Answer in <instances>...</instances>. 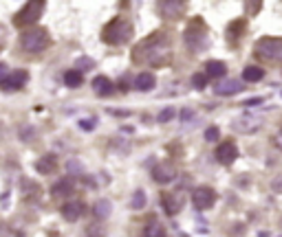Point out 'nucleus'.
I'll return each mask as SVG.
<instances>
[{
	"mask_svg": "<svg viewBox=\"0 0 282 237\" xmlns=\"http://www.w3.org/2000/svg\"><path fill=\"white\" fill-rule=\"evenodd\" d=\"M185 46L192 53H199L203 48H207V27L201 18L190 20L188 29H185Z\"/></svg>",
	"mask_w": 282,
	"mask_h": 237,
	"instance_id": "6",
	"label": "nucleus"
},
{
	"mask_svg": "<svg viewBox=\"0 0 282 237\" xmlns=\"http://www.w3.org/2000/svg\"><path fill=\"white\" fill-rule=\"evenodd\" d=\"M112 82L108 77H104V75H99V77H95L93 79V90H95V95L97 97H108L112 93Z\"/></svg>",
	"mask_w": 282,
	"mask_h": 237,
	"instance_id": "15",
	"label": "nucleus"
},
{
	"mask_svg": "<svg viewBox=\"0 0 282 237\" xmlns=\"http://www.w3.org/2000/svg\"><path fill=\"white\" fill-rule=\"evenodd\" d=\"M20 46L22 51L31 53V55H40L51 46V33L42 27H27V31L20 35Z\"/></svg>",
	"mask_w": 282,
	"mask_h": 237,
	"instance_id": "3",
	"label": "nucleus"
},
{
	"mask_svg": "<svg viewBox=\"0 0 282 237\" xmlns=\"http://www.w3.org/2000/svg\"><path fill=\"white\" fill-rule=\"evenodd\" d=\"M175 114H177L175 108H165L163 112H159V123H167V121L175 117Z\"/></svg>",
	"mask_w": 282,
	"mask_h": 237,
	"instance_id": "27",
	"label": "nucleus"
},
{
	"mask_svg": "<svg viewBox=\"0 0 282 237\" xmlns=\"http://www.w3.org/2000/svg\"><path fill=\"white\" fill-rule=\"evenodd\" d=\"M143 233H146V235H163L165 230H163V226H161L159 222H154V220H152V224H150V226H148L146 230H143Z\"/></svg>",
	"mask_w": 282,
	"mask_h": 237,
	"instance_id": "26",
	"label": "nucleus"
},
{
	"mask_svg": "<svg viewBox=\"0 0 282 237\" xmlns=\"http://www.w3.org/2000/svg\"><path fill=\"white\" fill-rule=\"evenodd\" d=\"M55 167H58V158L53 156V154H46V156H42L38 163H35V169L42 174V176H46V174H51V172H55Z\"/></svg>",
	"mask_w": 282,
	"mask_h": 237,
	"instance_id": "18",
	"label": "nucleus"
},
{
	"mask_svg": "<svg viewBox=\"0 0 282 237\" xmlns=\"http://www.w3.org/2000/svg\"><path fill=\"white\" fill-rule=\"evenodd\" d=\"M254 57L265 64H282V38H260L256 42Z\"/></svg>",
	"mask_w": 282,
	"mask_h": 237,
	"instance_id": "4",
	"label": "nucleus"
},
{
	"mask_svg": "<svg viewBox=\"0 0 282 237\" xmlns=\"http://www.w3.org/2000/svg\"><path fill=\"white\" fill-rule=\"evenodd\" d=\"M84 211H86V206H84L82 200H67L62 204V209H60V213H62L67 222H77L84 215Z\"/></svg>",
	"mask_w": 282,
	"mask_h": 237,
	"instance_id": "9",
	"label": "nucleus"
},
{
	"mask_svg": "<svg viewBox=\"0 0 282 237\" xmlns=\"http://www.w3.org/2000/svg\"><path fill=\"white\" fill-rule=\"evenodd\" d=\"M188 9V0H157V11L159 16L167 22H177L185 16Z\"/></svg>",
	"mask_w": 282,
	"mask_h": 237,
	"instance_id": "7",
	"label": "nucleus"
},
{
	"mask_svg": "<svg viewBox=\"0 0 282 237\" xmlns=\"http://www.w3.org/2000/svg\"><path fill=\"white\" fill-rule=\"evenodd\" d=\"M265 77V70L258 68V66H247L243 70V82H260Z\"/></svg>",
	"mask_w": 282,
	"mask_h": 237,
	"instance_id": "21",
	"label": "nucleus"
},
{
	"mask_svg": "<svg viewBox=\"0 0 282 237\" xmlns=\"http://www.w3.org/2000/svg\"><path fill=\"white\" fill-rule=\"evenodd\" d=\"M243 33H245V20H236V22H232L230 27H227V42H230L232 46H236Z\"/></svg>",
	"mask_w": 282,
	"mask_h": 237,
	"instance_id": "16",
	"label": "nucleus"
},
{
	"mask_svg": "<svg viewBox=\"0 0 282 237\" xmlns=\"http://www.w3.org/2000/svg\"><path fill=\"white\" fill-rule=\"evenodd\" d=\"M157 86V79H154L152 72H141V75H137L135 79V88L141 90V93H148V90H152Z\"/></svg>",
	"mask_w": 282,
	"mask_h": 237,
	"instance_id": "17",
	"label": "nucleus"
},
{
	"mask_svg": "<svg viewBox=\"0 0 282 237\" xmlns=\"http://www.w3.org/2000/svg\"><path fill=\"white\" fill-rule=\"evenodd\" d=\"M192 86H194L196 90L205 88L207 86V72H205V75H194V77H192Z\"/></svg>",
	"mask_w": 282,
	"mask_h": 237,
	"instance_id": "25",
	"label": "nucleus"
},
{
	"mask_svg": "<svg viewBox=\"0 0 282 237\" xmlns=\"http://www.w3.org/2000/svg\"><path fill=\"white\" fill-rule=\"evenodd\" d=\"M205 138H207V141H216V138H218V127H207Z\"/></svg>",
	"mask_w": 282,
	"mask_h": 237,
	"instance_id": "28",
	"label": "nucleus"
},
{
	"mask_svg": "<svg viewBox=\"0 0 282 237\" xmlns=\"http://www.w3.org/2000/svg\"><path fill=\"white\" fill-rule=\"evenodd\" d=\"M7 75H9V68H7V64H3V62H0V82H3V79L7 77Z\"/></svg>",
	"mask_w": 282,
	"mask_h": 237,
	"instance_id": "31",
	"label": "nucleus"
},
{
	"mask_svg": "<svg viewBox=\"0 0 282 237\" xmlns=\"http://www.w3.org/2000/svg\"><path fill=\"white\" fill-rule=\"evenodd\" d=\"M161 202H163V211L167 215H177L181 211V198L175 196V193H163Z\"/></svg>",
	"mask_w": 282,
	"mask_h": 237,
	"instance_id": "14",
	"label": "nucleus"
},
{
	"mask_svg": "<svg viewBox=\"0 0 282 237\" xmlns=\"http://www.w3.org/2000/svg\"><path fill=\"white\" fill-rule=\"evenodd\" d=\"M27 82H29V72L27 70H14V72H9L3 82H0V88L3 90H20V88L27 86Z\"/></svg>",
	"mask_w": 282,
	"mask_h": 237,
	"instance_id": "10",
	"label": "nucleus"
},
{
	"mask_svg": "<svg viewBox=\"0 0 282 237\" xmlns=\"http://www.w3.org/2000/svg\"><path fill=\"white\" fill-rule=\"evenodd\" d=\"M5 44H7V29L0 24V51L5 48Z\"/></svg>",
	"mask_w": 282,
	"mask_h": 237,
	"instance_id": "29",
	"label": "nucleus"
},
{
	"mask_svg": "<svg viewBox=\"0 0 282 237\" xmlns=\"http://www.w3.org/2000/svg\"><path fill=\"white\" fill-rule=\"evenodd\" d=\"M133 62L150 64L154 68L172 62V35L170 31H154L133 48Z\"/></svg>",
	"mask_w": 282,
	"mask_h": 237,
	"instance_id": "1",
	"label": "nucleus"
},
{
	"mask_svg": "<svg viewBox=\"0 0 282 237\" xmlns=\"http://www.w3.org/2000/svg\"><path fill=\"white\" fill-rule=\"evenodd\" d=\"M236 158H238V147L234 141H225L216 147V161H218L220 165H232Z\"/></svg>",
	"mask_w": 282,
	"mask_h": 237,
	"instance_id": "11",
	"label": "nucleus"
},
{
	"mask_svg": "<svg viewBox=\"0 0 282 237\" xmlns=\"http://www.w3.org/2000/svg\"><path fill=\"white\" fill-rule=\"evenodd\" d=\"M130 206H133L135 211L143 209V206H146V193H143V191H135L133 200H130Z\"/></svg>",
	"mask_w": 282,
	"mask_h": 237,
	"instance_id": "24",
	"label": "nucleus"
},
{
	"mask_svg": "<svg viewBox=\"0 0 282 237\" xmlns=\"http://www.w3.org/2000/svg\"><path fill=\"white\" fill-rule=\"evenodd\" d=\"M192 204L196 206L199 211L212 209L216 204V191L212 187H196L194 193H192Z\"/></svg>",
	"mask_w": 282,
	"mask_h": 237,
	"instance_id": "8",
	"label": "nucleus"
},
{
	"mask_svg": "<svg viewBox=\"0 0 282 237\" xmlns=\"http://www.w3.org/2000/svg\"><path fill=\"white\" fill-rule=\"evenodd\" d=\"M205 72H207V77H212V79H220L227 72V66L223 62H218V59H212V62H207Z\"/></svg>",
	"mask_w": 282,
	"mask_h": 237,
	"instance_id": "19",
	"label": "nucleus"
},
{
	"mask_svg": "<svg viewBox=\"0 0 282 237\" xmlns=\"http://www.w3.org/2000/svg\"><path fill=\"white\" fill-rule=\"evenodd\" d=\"M152 178L157 180L159 185H170V182L177 178V169L172 167V163H159V165L152 169Z\"/></svg>",
	"mask_w": 282,
	"mask_h": 237,
	"instance_id": "12",
	"label": "nucleus"
},
{
	"mask_svg": "<svg viewBox=\"0 0 282 237\" xmlns=\"http://www.w3.org/2000/svg\"><path fill=\"white\" fill-rule=\"evenodd\" d=\"M64 82H67L69 88H80L82 82H84V77H82L80 70H67V72H64Z\"/></svg>",
	"mask_w": 282,
	"mask_h": 237,
	"instance_id": "22",
	"label": "nucleus"
},
{
	"mask_svg": "<svg viewBox=\"0 0 282 237\" xmlns=\"http://www.w3.org/2000/svg\"><path fill=\"white\" fill-rule=\"evenodd\" d=\"M44 9H46V0H27L25 7L14 16V24L18 29L33 27V24L44 16Z\"/></svg>",
	"mask_w": 282,
	"mask_h": 237,
	"instance_id": "5",
	"label": "nucleus"
},
{
	"mask_svg": "<svg viewBox=\"0 0 282 237\" xmlns=\"http://www.w3.org/2000/svg\"><path fill=\"white\" fill-rule=\"evenodd\" d=\"M80 125L84 127V130H86V127H95V121H82Z\"/></svg>",
	"mask_w": 282,
	"mask_h": 237,
	"instance_id": "32",
	"label": "nucleus"
},
{
	"mask_svg": "<svg viewBox=\"0 0 282 237\" xmlns=\"http://www.w3.org/2000/svg\"><path fill=\"white\" fill-rule=\"evenodd\" d=\"M243 90V84H238V82H220V84H216V93L218 95H236V93H241Z\"/></svg>",
	"mask_w": 282,
	"mask_h": 237,
	"instance_id": "20",
	"label": "nucleus"
},
{
	"mask_svg": "<svg viewBox=\"0 0 282 237\" xmlns=\"http://www.w3.org/2000/svg\"><path fill=\"white\" fill-rule=\"evenodd\" d=\"M73 189H75V182L71 178H62V180H58L55 185L51 187V196L55 200H67V198H71Z\"/></svg>",
	"mask_w": 282,
	"mask_h": 237,
	"instance_id": "13",
	"label": "nucleus"
},
{
	"mask_svg": "<svg viewBox=\"0 0 282 237\" xmlns=\"http://www.w3.org/2000/svg\"><path fill=\"white\" fill-rule=\"evenodd\" d=\"M133 35H135L133 22L124 16H117L104 27V31H101V42H106V44H110V46H122V44H128V42L133 40Z\"/></svg>",
	"mask_w": 282,
	"mask_h": 237,
	"instance_id": "2",
	"label": "nucleus"
},
{
	"mask_svg": "<svg viewBox=\"0 0 282 237\" xmlns=\"http://www.w3.org/2000/svg\"><path fill=\"white\" fill-rule=\"evenodd\" d=\"M273 145H275V147H278L280 151H282V130L278 132V134H275L273 136Z\"/></svg>",
	"mask_w": 282,
	"mask_h": 237,
	"instance_id": "30",
	"label": "nucleus"
},
{
	"mask_svg": "<svg viewBox=\"0 0 282 237\" xmlns=\"http://www.w3.org/2000/svg\"><path fill=\"white\" fill-rule=\"evenodd\" d=\"M93 213L97 215L99 220H104V217H108V215H110V202H108V200H99V202L93 206Z\"/></svg>",
	"mask_w": 282,
	"mask_h": 237,
	"instance_id": "23",
	"label": "nucleus"
}]
</instances>
